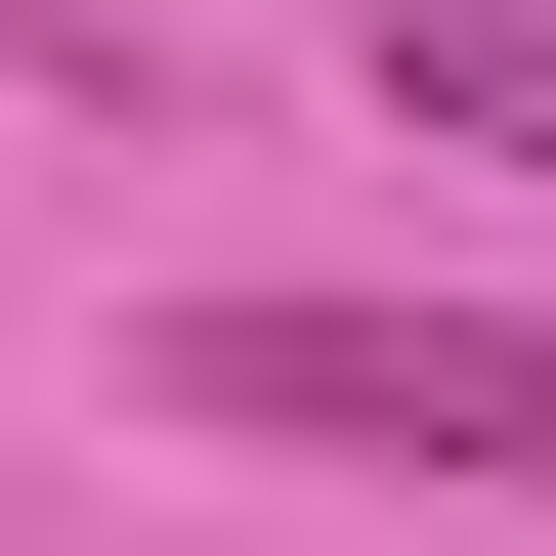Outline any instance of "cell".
<instances>
[{
	"instance_id": "cell-2",
	"label": "cell",
	"mask_w": 556,
	"mask_h": 556,
	"mask_svg": "<svg viewBox=\"0 0 556 556\" xmlns=\"http://www.w3.org/2000/svg\"><path fill=\"white\" fill-rule=\"evenodd\" d=\"M386 129L428 172H556V0H386Z\"/></svg>"
},
{
	"instance_id": "cell-1",
	"label": "cell",
	"mask_w": 556,
	"mask_h": 556,
	"mask_svg": "<svg viewBox=\"0 0 556 556\" xmlns=\"http://www.w3.org/2000/svg\"><path fill=\"white\" fill-rule=\"evenodd\" d=\"M172 428L214 471H471V514H556V300H172Z\"/></svg>"
}]
</instances>
